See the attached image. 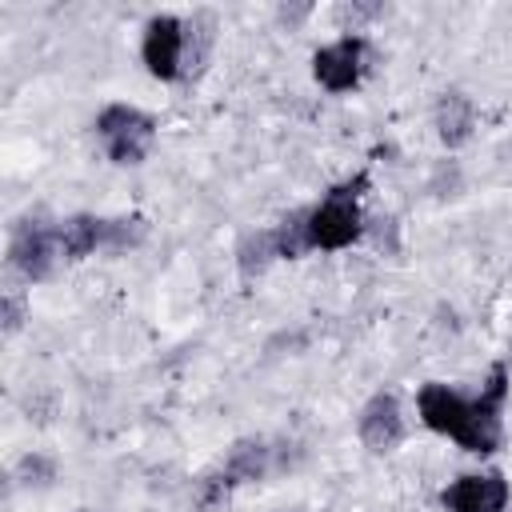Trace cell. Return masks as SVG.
Returning a JSON list of instances; mask_svg holds the SVG:
<instances>
[{
  "label": "cell",
  "mask_w": 512,
  "mask_h": 512,
  "mask_svg": "<svg viewBox=\"0 0 512 512\" xmlns=\"http://www.w3.org/2000/svg\"><path fill=\"white\" fill-rule=\"evenodd\" d=\"M504 400H508V364H492V372L476 396H464V392L432 380L420 388L416 408L432 432L456 440L464 452L492 456L504 440Z\"/></svg>",
  "instance_id": "obj_1"
},
{
  "label": "cell",
  "mask_w": 512,
  "mask_h": 512,
  "mask_svg": "<svg viewBox=\"0 0 512 512\" xmlns=\"http://www.w3.org/2000/svg\"><path fill=\"white\" fill-rule=\"evenodd\" d=\"M368 188V172H356L352 180H340L328 188V196L308 208V248L320 252H340L364 236V212H360V192Z\"/></svg>",
  "instance_id": "obj_2"
},
{
  "label": "cell",
  "mask_w": 512,
  "mask_h": 512,
  "mask_svg": "<svg viewBox=\"0 0 512 512\" xmlns=\"http://www.w3.org/2000/svg\"><path fill=\"white\" fill-rule=\"evenodd\" d=\"M96 136L112 164H140L152 152L156 120L132 104H108L96 116Z\"/></svg>",
  "instance_id": "obj_3"
},
{
  "label": "cell",
  "mask_w": 512,
  "mask_h": 512,
  "mask_svg": "<svg viewBox=\"0 0 512 512\" xmlns=\"http://www.w3.org/2000/svg\"><path fill=\"white\" fill-rule=\"evenodd\" d=\"M56 260H60V240H56V220H44V216H20L8 232V268L36 284V280H48L56 272Z\"/></svg>",
  "instance_id": "obj_4"
},
{
  "label": "cell",
  "mask_w": 512,
  "mask_h": 512,
  "mask_svg": "<svg viewBox=\"0 0 512 512\" xmlns=\"http://www.w3.org/2000/svg\"><path fill=\"white\" fill-rule=\"evenodd\" d=\"M368 68V40L364 36H340L312 52V76L328 92H352Z\"/></svg>",
  "instance_id": "obj_5"
},
{
  "label": "cell",
  "mask_w": 512,
  "mask_h": 512,
  "mask_svg": "<svg viewBox=\"0 0 512 512\" xmlns=\"http://www.w3.org/2000/svg\"><path fill=\"white\" fill-rule=\"evenodd\" d=\"M140 60L156 80H180V60H184V20L172 12H160L144 24L140 36Z\"/></svg>",
  "instance_id": "obj_6"
},
{
  "label": "cell",
  "mask_w": 512,
  "mask_h": 512,
  "mask_svg": "<svg viewBox=\"0 0 512 512\" xmlns=\"http://www.w3.org/2000/svg\"><path fill=\"white\" fill-rule=\"evenodd\" d=\"M356 432H360V444H364L372 456L396 452L400 440H404V412H400L396 392H376V396H368V404H364L360 416H356Z\"/></svg>",
  "instance_id": "obj_7"
},
{
  "label": "cell",
  "mask_w": 512,
  "mask_h": 512,
  "mask_svg": "<svg viewBox=\"0 0 512 512\" xmlns=\"http://www.w3.org/2000/svg\"><path fill=\"white\" fill-rule=\"evenodd\" d=\"M508 480L500 472H468L444 488V508L448 512H504L508 508Z\"/></svg>",
  "instance_id": "obj_8"
},
{
  "label": "cell",
  "mask_w": 512,
  "mask_h": 512,
  "mask_svg": "<svg viewBox=\"0 0 512 512\" xmlns=\"http://www.w3.org/2000/svg\"><path fill=\"white\" fill-rule=\"evenodd\" d=\"M216 32H220V20H216L212 8H196L184 20V60H180V80L184 84L204 76L208 60H212V48H216Z\"/></svg>",
  "instance_id": "obj_9"
},
{
  "label": "cell",
  "mask_w": 512,
  "mask_h": 512,
  "mask_svg": "<svg viewBox=\"0 0 512 512\" xmlns=\"http://www.w3.org/2000/svg\"><path fill=\"white\" fill-rule=\"evenodd\" d=\"M432 128H436V136H440L444 148L468 144L472 132H476V104H472L460 88L440 92L436 104H432Z\"/></svg>",
  "instance_id": "obj_10"
},
{
  "label": "cell",
  "mask_w": 512,
  "mask_h": 512,
  "mask_svg": "<svg viewBox=\"0 0 512 512\" xmlns=\"http://www.w3.org/2000/svg\"><path fill=\"white\" fill-rule=\"evenodd\" d=\"M56 240L64 260H84L92 252H104V216H92V212L64 216L56 220Z\"/></svg>",
  "instance_id": "obj_11"
},
{
  "label": "cell",
  "mask_w": 512,
  "mask_h": 512,
  "mask_svg": "<svg viewBox=\"0 0 512 512\" xmlns=\"http://www.w3.org/2000/svg\"><path fill=\"white\" fill-rule=\"evenodd\" d=\"M224 468H228V476H232L236 484H256V480H264V476L276 468V448H272L268 440L244 436V440H236V444L228 448Z\"/></svg>",
  "instance_id": "obj_12"
},
{
  "label": "cell",
  "mask_w": 512,
  "mask_h": 512,
  "mask_svg": "<svg viewBox=\"0 0 512 512\" xmlns=\"http://www.w3.org/2000/svg\"><path fill=\"white\" fill-rule=\"evenodd\" d=\"M280 260V248H276V232L272 228H252L236 240V272L240 280H256L268 272V264Z\"/></svg>",
  "instance_id": "obj_13"
},
{
  "label": "cell",
  "mask_w": 512,
  "mask_h": 512,
  "mask_svg": "<svg viewBox=\"0 0 512 512\" xmlns=\"http://www.w3.org/2000/svg\"><path fill=\"white\" fill-rule=\"evenodd\" d=\"M232 488H236V480H232V476H228V468L220 464V468L204 472V476L192 484V504H196L200 512H220V508L228 504Z\"/></svg>",
  "instance_id": "obj_14"
},
{
  "label": "cell",
  "mask_w": 512,
  "mask_h": 512,
  "mask_svg": "<svg viewBox=\"0 0 512 512\" xmlns=\"http://www.w3.org/2000/svg\"><path fill=\"white\" fill-rule=\"evenodd\" d=\"M272 232H276V248H280V260H296V256L312 252V248H308V208H296V212H288L280 224H272Z\"/></svg>",
  "instance_id": "obj_15"
},
{
  "label": "cell",
  "mask_w": 512,
  "mask_h": 512,
  "mask_svg": "<svg viewBox=\"0 0 512 512\" xmlns=\"http://www.w3.org/2000/svg\"><path fill=\"white\" fill-rule=\"evenodd\" d=\"M148 224L144 216H112L104 220V252H128L136 244H144Z\"/></svg>",
  "instance_id": "obj_16"
},
{
  "label": "cell",
  "mask_w": 512,
  "mask_h": 512,
  "mask_svg": "<svg viewBox=\"0 0 512 512\" xmlns=\"http://www.w3.org/2000/svg\"><path fill=\"white\" fill-rule=\"evenodd\" d=\"M12 480L24 488H52L56 484V460L44 452H24L12 468Z\"/></svg>",
  "instance_id": "obj_17"
},
{
  "label": "cell",
  "mask_w": 512,
  "mask_h": 512,
  "mask_svg": "<svg viewBox=\"0 0 512 512\" xmlns=\"http://www.w3.org/2000/svg\"><path fill=\"white\" fill-rule=\"evenodd\" d=\"M384 12H388V8H384L380 0H344V4L332 8V16H336V24L344 28V36H360V28L372 24V20H380Z\"/></svg>",
  "instance_id": "obj_18"
},
{
  "label": "cell",
  "mask_w": 512,
  "mask_h": 512,
  "mask_svg": "<svg viewBox=\"0 0 512 512\" xmlns=\"http://www.w3.org/2000/svg\"><path fill=\"white\" fill-rule=\"evenodd\" d=\"M24 320H28V300H24V292H20V288H4V292H0V332H4V336H16V332L24 328Z\"/></svg>",
  "instance_id": "obj_19"
},
{
  "label": "cell",
  "mask_w": 512,
  "mask_h": 512,
  "mask_svg": "<svg viewBox=\"0 0 512 512\" xmlns=\"http://www.w3.org/2000/svg\"><path fill=\"white\" fill-rule=\"evenodd\" d=\"M364 232L372 236V244H376L384 256H396V252H400V224H396V216H372V220L364 224Z\"/></svg>",
  "instance_id": "obj_20"
},
{
  "label": "cell",
  "mask_w": 512,
  "mask_h": 512,
  "mask_svg": "<svg viewBox=\"0 0 512 512\" xmlns=\"http://www.w3.org/2000/svg\"><path fill=\"white\" fill-rule=\"evenodd\" d=\"M20 408L28 412V420L48 424V420H52V412H56V396H52L48 388H32V392L20 400Z\"/></svg>",
  "instance_id": "obj_21"
},
{
  "label": "cell",
  "mask_w": 512,
  "mask_h": 512,
  "mask_svg": "<svg viewBox=\"0 0 512 512\" xmlns=\"http://www.w3.org/2000/svg\"><path fill=\"white\" fill-rule=\"evenodd\" d=\"M456 188H460L456 164H440L436 176H432V192H436V196H456Z\"/></svg>",
  "instance_id": "obj_22"
},
{
  "label": "cell",
  "mask_w": 512,
  "mask_h": 512,
  "mask_svg": "<svg viewBox=\"0 0 512 512\" xmlns=\"http://www.w3.org/2000/svg\"><path fill=\"white\" fill-rule=\"evenodd\" d=\"M308 16H312V4H280V8H276V20H280V24H288V28L304 24Z\"/></svg>",
  "instance_id": "obj_23"
},
{
  "label": "cell",
  "mask_w": 512,
  "mask_h": 512,
  "mask_svg": "<svg viewBox=\"0 0 512 512\" xmlns=\"http://www.w3.org/2000/svg\"><path fill=\"white\" fill-rule=\"evenodd\" d=\"M508 364H512V340H508Z\"/></svg>",
  "instance_id": "obj_24"
},
{
  "label": "cell",
  "mask_w": 512,
  "mask_h": 512,
  "mask_svg": "<svg viewBox=\"0 0 512 512\" xmlns=\"http://www.w3.org/2000/svg\"><path fill=\"white\" fill-rule=\"evenodd\" d=\"M280 512H300V508H280Z\"/></svg>",
  "instance_id": "obj_25"
},
{
  "label": "cell",
  "mask_w": 512,
  "mask_h": 512,
  "mask_svg": "<svg viewBox=\"0 0 512 512\" xmlns=\"http://www.w3.org/2000/svg\"><path fill=\"white\" fill-rule=\"evenodd\" d=\"M76 512H92V508H76Z\"/></svg>",
  "instance_id": "obj_26"
}]
</instances>
